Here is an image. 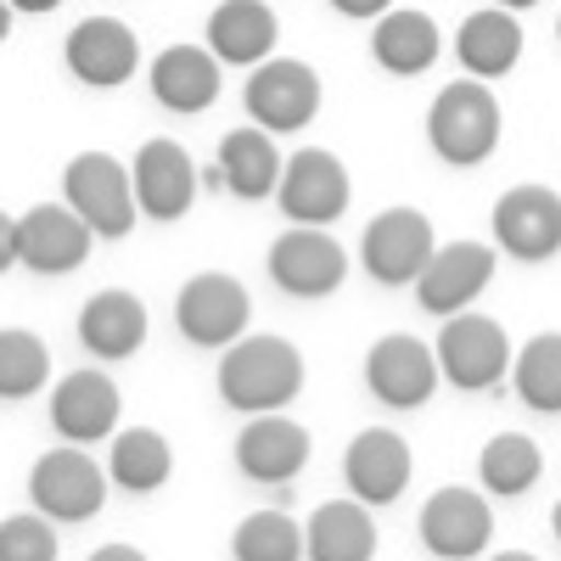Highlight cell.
Segmentation results:
<instances>
[{
    "instance_id": "obj_1",
    "label": "cell",
    "mask_w": 561,
    "mask_h": 561,
    "mask_svg": "<svg viewBox=\"0 0 561 561\" xmlns=\"http://www.w3.org/2000/svg\"><path fill=\"white\" fill-rule=\"evenodd\" d=\"M304 354L298 343L275 337V332H248L242 343H230L219 354V399L237 410V415H270V410H287L304 393Z\"/></svg>"
},
{
    "instance_id": "obj_2",
    "label": "cell",
    "mask_w": 561,
    "mask_h": 561,
    "mask_svg": "<svg viewBox=\"0 0 561 561\" xmlns=\"http://www.w3.org/2000/svg\"><path fill=\"white\" fill-rule=\"evenodd\" d=\"M505 113L494 102V90L483 79H455L444 84L433 107H427V147L438 152V163L449 169H478L494 158L500 147Z\"/></svg>"
},
{
    "instance_id": "obj_3",
    "label": "cell",
    "mask_w": 561,
    "mask_h": 561,
    "mask_svg": "<svg viewBox=\"0 0 561 561\" xmlns=\"http://www.w3.org/2000/svg\"><path fill=\"white\" fill-rule=\"evenodd\" d=\"M62 203L96 230L107 242H124L135 219H140V203H135V174L113 158V152H79L68 158L62 169Z\"/></svg>"
},
{
    "instance_id": "obj_4",
    "label": "cell",
    "mask_w": 561,
    "mask_h": 561,
    "mask_svg": "<svg viewBox=\"0 0 561 561\" xmlns=\"http://www.w3.org/2000/svg\"><path fill=\"white\" fill-rule=\"evenodd\" d=\"M248 320H253V298L237 275L225 270H203L180 287L174 298V325L192 348H208V354H225L230 343L248 337Z\"/></svg>"
},
{
    "instance_id": "obj_5",
    "label": "cell",
    "mask_w": 561,
    "mask_h": 561,
    "mask_svg": "<svg viewBox=\"0 0 561 561\" xmlns=\"http://www.w3.org/2000/svg\"><path fill=\"white\" fill-rule=\"evenodd\" d=\"M438 370L444 382L460 388V393H489L511 377V359H517V348H511L505 325L489 320V314H449L444 332H438Z\"/></svg>"
},
{
    "instance_id": "obj_6",
    "label": "cell",
    "mask_w": 561,
    "mask_h": 561,
    "mask_svg": "<svg viewBox=\"0 0 561 561\" xmlns=\"http://www.w3.org/2000/svg\"><path fill=\"white\" fill-rule=\"evenodd\" d=\"M107 489H113L107 466H96L79 444L45 449V455L28 466V500H34V511H45L51 523H90V517H102Z\"/></svg>"
},
{
    "instance_id": "obj_7",
    "label": "cell",
    "mask_w": 561,
    "mask_h": 561,
    "mask_svg": "<svg viewBox=\"0 0 561 561\" xmlns=\"http://www.w3.org/2000/svg\"><path fill=\"white\" fill-rule=\"evenodd\" d=\"M264 270H270V280L287 298L314 304V298H332L348 280V253H343V242L325 225H293V230H280V237L270 242Z\"/></svg>"
},
{
    "instance_id": "obj_8",
    "label": "cell",
    "mask_w": 561,
    "mask_h": 561,
    "mask_svg": "<svg viewBox=\"0 0 561 561\" xmlns=\"http://www.w3.org/2000/svg\"><path fill=\"white\" fill-rule=\"evenodd\" d=\"M438 253L433 219L421 208H382L359 237V270L377 287H415V275Z\"/></svg>"
},
{
    "instance_id": "obj_9",
    "label": "cell",
    "mask_w": 561,
    "mask_h": 561,
    "mask_svg": "<svg viewBox=\"0 0 561 561\" xmlns=\"http://www.w3.org/2000/svg\"><path fill=\"white\" fill-rule=\"evenodd\" d=\"M275 203L293 225H337L354 203V180H348V163L325 147H298L280 169V185H275Z\"/></svg>"
},
{
    "instance_id": "obj_10",
    "label": "cell",
    "mask_w": 561,
    "mask_h": 561,
    "mask_svg": "<svg viewBox=\"0 0 561 561\" xmlns=\"http://www.w3.org/2000/svg\"><path fill=\"white\" fill-rule=\"evenodd\" d=\"M242 102H248V113H253L259 129L298 135L320 113V73L309 62H298V57H270V62H259L248 73Z\"/></svg>"
},
{
    "instance_id": "obj_11",
    "label": "cell",
    "mask_w": 561,
    "mask_h": 561,
    "mask_svg": "<svg viewBox=\"0 0 561 561\" xmlns=\"http://www.w3.org/2000/svg\"><path fill=\"white\" fill-rule=\"evenodd\" d=\"M494 248L517 264H550L561 253V192L550 185H511L489 214Z\"/></svg>"
},
{
    "instance_id": "obj_12",
    "label": "cell",
    "mask_w": 561,
    "mask_h": 561,
    "mask_svg": "<svg viewBox=\"0 0 561 561\" xmlns=\"http://www.w3.org/2000/svg\"><path fill=\"white\" fill-rule=\"evenodd\" d=\"M438 377H444V370H438L433 343H421L410 332H388V337L370 343V354H365V388H370V399L388 404V410H421L438 393Z\"/></svg>"
},
{
    "instance_id": "obj_13",
    "label": "cell",
    "mask_w": 561,
    "mask_h": 561,
    "mask_svg": "<svg viewBox=\"0 0 561 561\" xmlns=\"http://www.w3.org/2000/svg\"><path fill=\"white\" fill-rule=\"evenodd\" d=\"M500 270V248L489 242H472V237H460V242H444L427 270L415 275V304L427 309V314H460V309H472L483 293H489V280Z\"/></svg>"
},
{
    "instance_id": "obj_14",
    "label": "cell",
    "mask_w": 561,
    "mask_h": 561,
    "mask_svg": "<svg viewBox=\"0 0 561 561\" xmlns=\"http://www.w3.org/2000/svg\"><path fill=\"white\" fill-rule=\"evenodd\" d=\"M415 534L438 561H483V550L494 539V511L478 489L449 483V489L427 494V505L415 517Z\"/></svg>"
},
{
    "instance_id": "obj_15",
    "label": "cell",
    "mask_w": 561,
    "mask_h": 561,
    "mask_svg": "<svg viewBox=\"0 0 561 561\" xmlns=\"http://www.w3.org/2000/svg\"><path fill=\"white\" fill-rule=\"evenodd\" d=\"M118 415H124V393L107 377L102 365H79L51 388V427L62 444H107L118 433Z\"/></svg>"
},
{
    "instance_id": "obj_16",
    "label": "cell",
    "mask_w": 561,
    "mask_h": 561,
    "mask_svg": "<svg viewBox=\"0 0 561 561\" xmlns=\"http://www.w3.org/2000/svg\"><path fill=\"white\" fill-rule=\"evenodd\" d=\"M135 174V203H140V219H158V225H174L192 214L197 192H203V169L192 163V152L180 140H147L129 163Z\"/></svg>"
},
{
    "instance_id": "obj_17",
    "label": "cell",
    "mask_w": 561,
    "mask_h": 561,
    "mask_svg": "<svg viewBox=\"0 0 561 561\" xmlns=\"http://www.w3.org/2000/svg\"><path fill=\"white\" fill-rule=\"evenodd\" d=\"M314 455V438L304 421H293L287 410H270V415H248V427L237 433V472L248 483H270V489H287Z\"/></svg>"
},
{
    "instance_id": "obj_18",
    "label": "cell",
    "mask_w": 561,
    "mask_h": 561,
    "mask_svg": "<svg viewBox=\"0 0 561 561\" xmlns=\"http://www.w3.org/2000/svg\"><path fill=\"white\" fill-rule=\"evenodd\" d=\"M96 230H90L68 203H34L18 214V264L34 275H68L90 259Z\"/></svg>"
},
{
    "instance_id": "obj_19",
    "label": "cell",
    "mask_w": 561,
    "mask_h": 561,
    "mask_svg": "<svg viewBox=\"0 0 561 561\" xmlns=\"http://www.w3.org/2000/svg\"><path fill=\"white\" fill-rule=\"evenodd\" d=\"M410 478H415V455H410V444L393 427H365V433L348 438V449H343V483L370 511L393 505L410 489Z\"/></svg>"
},
{
    "instance_id": "obj_20",
    "label": "cell",
    "mask_w": 561,
    "mask_h": 561,
    "mask_svg": "<svg viewBox=\"0 0 561 561\" xmlns=\"http://www.w3.org/2000/svg\"><path fill=\"white\" fill-rule=\"evenodd\" d=\"M62 62H68V73H73L79 84H90V90H118V84H129V73L140 68V39H135V28L118 23V18H84V23H73L68 39H62Z\"/></svg>"
},
{
    "instance_id": "obj_21",
    "label": "cell",
    "mask_w": 561,
    "mask_h": 561,
    "mask_svg": "<svg viewBox=\"0 0 561 561\" xmlns=\"http://www.w3.org/2000/svg\"><path fill=\"white\" fill-rule=\"evenodd\" d=\"M152 337V314L129 287H102L90 293L84 309H79V348L102 365H118V359H135Z\"/></svg>"
},
{
    "instance_id": "obj_22",
    "label": "cell",
    "mask_w": 561,
    "mask_h": 561,
    "mask_svg": "<svg viewBox=\"0 0 561 561\" xmlns=\"http://www.w3.org/2000/svg\"><path fill=\"white\" fill-rule=\"evenodd\" d=\"M219 68L225 62L208 45H169V51H158V62L147 68V79H152L158 107H169L180 118H197L219 102Z\"/></svg>"
},
{
    "instance_id": "obj_23",
    "label": "cell",
    "mask_w": 561,
    "mask_h": 561,
    "mask_svg": "<svg viewBox=\"0 0 561 561\" xmlns=\"http://www.w3.org/2000/svg\"><path fill=\"white\" fill-rule=\"evenodd\" d=\"M280 18L270 12V0H219L208 18V51L230 68H259L275 57Z\"/></svg>"
},
{
    "instance_id": "obj_24",
    "label": "cell",
    "mask_w": 561,
    "mask_h": 561,
    "mask_svg": "<svg viewBox=\"0 0 561 561\" xmlns=\"http://www.w3.org/2000/svg\"><path fill=\"white\" fill-rule=\"evenodd\" d=\"M304 556L309 561H377V517L365 500H325L304 523Z\"/></svg>"
},
{
    "instance_id": "obj_25",
    "label": "cell",
    "mask_w": 561,
    "mask_h": 561,
    "mask_svg": "<svg viewBox=\"0 0 561 561\" xmlns=\"http://www.w3.org/2000/svg\"><path fill=\"white\" fill-rule=\"evenodd\" d=\"M455 57L466 68V79H505L511 68L523 62V23L517 12H505V7H483L472 12L460 28H455Z\"/></svg>"
},
{
    "instance_id": "obj_26",
    "label": "cell",
    "mask_w": 561,
    "mask_h": 561,
    "mask_svg": "<svg viewBox=\"0 0 561 561\" xmlns=\"http://www.w3.org/2000/svg\"><path fill=\"white\" fill-rule=\"evenodd\" d=\"M219 185L230 197H242V203H264L275 197V185H280V169H287V158L275 152V135L248 124V129H230L219 140Z\"/></svg>"
},
{
    "instance_id": "obj_27",
    "label": "cell",
    "mask_w": 561,
    "mask_h": 561,
    "mask_svg": "<svg viewBox=\"0 0 561 561\" xmlns=\"http://www.w3.org/2000/svg\"><path fill=\"white\" fill-rule=\"evenodd\" d=\"M444 51V34L427 12H410V7H393L377 18V28H370V57H377L382 73L393 79H415L427 73Z\"/></svg>"
},
{
    "instance_id": "obj_28",
    "label": "cell",
    "mask_w": 561,
    "mask_h": 561,
    "mask_svg": "<svg viewBox=\"0 0 561 561\" xmlns=\"http://www.w3.org/2000/svg\"><path fill=\"white\" fill-rule=\"evenodd\" d=\"M107 478L124 494H158L174 478V444L158 427H118L107 438Z\"/></svg>"
},
{
    "instance_id": "obj_29",
    "label": "cell",
    "mask_w": 561,
    "mask_h": 561,
    "mask_svg": "<svg viewBox=\"0 0 561 561\" xmlns=\"http://www.w3.org/2000/svg\"><path fill=\"white\" fill-rule=\"evenodd\" d=\"M478 478H483L489 494L517 500V494H528L545 478V455H539V444L528 433H494L478 449Z\"/></svg>"
},
{
    "instance_id": "obj_30",
    "label": "cell",
    "mask_w": 561,
    "mask_h": 561,
    "mask_svg": "<svg viewBox=\"0 0 561 561\" xmlns=\"http://www.w3.org/2000/svg\"><path fill=\"white\" fill-rule=\"evenodd\" d=\"M511 388L539 415H561V332H539L511 359Z\"/></svg>"
},
{
    "instance_id": "obj_31",
    "label": "cell",
    "mask_w": 561,
    "mask_h": 561,
    "mask_svg": "<svg viewBox=\"0 0 561 561\" xmlns=\"http://www.w3.org/2000/svg\"><path fill=\"white\" fill-rule=\"evenodd\" d=\"M51 382V348L28 325H0V399L18 404Z\"/></svg>"
},
{
    "instance_id": "obj_32",
    "label": "cell",
    "mask_w": 561,
    "mask_h": 561,
    "mask_svg": "<svg viewBox=\"0 0 561 561\" xmlns=\"http://www.w3.org/2000/svg\"><path fill=\"white\" fill-rule=\"evenodd\" d=\"M230 556L237 561H304V523L287 511H248L230 534Z\"/></svg>"
},
{
    "instance_id": "obj_33",
    "label": "cell",
    "mask_w": 561,
    "mask_h": 561,
    "mask_svg": "<svg viewBox=\"0 0 561 561\" xmlns=\"http://www.w3.org/2000/svg\"><path fill=\"white\" fill-rule=\"evenodd\" d=\"M0 561H62L57 523L45 511H12V517H0Z\"/></svg>"
},
{
    "instance_id": "obj_34",
    "label": "cell",
    "mask_w": 561,
    "mask_h": 561,
    "mask_svg": "<svg viewBox=\"0 0 561 561\" xmlns=\"http://www.w3.org/2000/svg\"><path fill=\"white\" fill-rule=\"evenodd\" d=\"M12 264H18V219L0 208V275H7Z\"/></svg>"
},
{
    "instance_id": "obj_35",
    "label": "cell",
    "mask_w": 561,
    "mask_h": 561,
    "mask_svg": "<svg viewBox=\"0 0 561 561\" xmlns=\"http://www.w3.org/2000/svg\"><path fill=\"white\" fill-rule=\"evenodd\" d=\"M332 7H337L343 18H370V23H377L382 12H393V0H332Z\"/></svg>"
},
{
    "instance_id": "obj_36",
    "label": "cell",
    "mask_w": 561,
    "mask_h": 561,
    "mask_svg": "<svg viewBox=\"0 0 561 561\" xmlns=\"http://www.w3.org/2000/svg\"><path fill=\"white\" fill-rule=\"evenodd\" d=\"M90 561H152V556L135 545H102V550H90Z\"/></svg>"
},
{
    "instance_id": "obj_37",
    "label": "cell",
    "mask_w": 561,
    "mask_h": 561,
    "mask_svg": "<svg viewBox=\"0 0 561 561\" xmlns=\"http://www.w3.org/2000/svg\"><path fill=\"white\" fill-rule=\"evenodd\" d=\"M62 0H12V12H34V18H45V12H57Z\"/></svg>"
},
{
    "instance_id": "obj_38",
    "label": "cell",
    "mask_w": 561,
    "mask_h": 561,
    "mask_svg": "<svg viewBox=\"0 0 561 561\" xmlns=\"http://www.w3.org/2000/svg\"><path fill=\"white\" fill-rule=\"evenodd\" d=\"M12 18H18V12H12V0H0V45L12 39Z\"/></svg>"
},
{
    "instance_id": "obj_39",
    "label": "cell",
    "mask_w": 561,
    "mask_h": 561,
    "mask_svg": "<svg viewBox=\"0 0 561 561\" xmlns=\"http://www.w3.org/2000/svg\"><path fill=\"white\" fill-rule=\"evenodd\" d=\"M489 561H539V556H534V550H494Z\"/></svg>"
},
{
    "instance_id": "obj_40",
    "label": "cell",
    "mask_w": 561,
    "mask_h": 561,
    "mask_svg": "<svg viewBox=\"0 0 561 561\" xmlns=\"http://www.w3.org/2000/svg\"><path fill=\"white\" fill-rule=\"evenodd\" d=\"M494 7H505V12H528V7H539V0H494Z\"/></svg>"
},
{
    "instance_id": "obj_41",
    "label": "cell",
    "mask_w": 561,
    "mask_h": 561,
    "mask_svg": "<svg viewBox=\"0 0 561 561\" xmlns=\"http://www.w3.org/2000/svg\"><path fill=\"white\" fill-rule=\"evenodd\" d=\"M550 534H556V545H561V500L550 505Z\"/></svg>"
},
{
    "instance_id": "obj_42",
    "label": "cell",
    "mask_w": 561,
    "mask_h": 561,
    "mask_svg": "<svg viewBox=\"0 0 561 561\" xmlns=\"http://www.w3.org/2000/svg\"><path fill=\"white\" fill-rule=\"evenodd\" d=\"M556 39H561V18H556Z\"/></svg>"
}]
</instances>
